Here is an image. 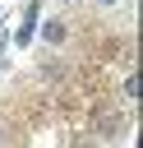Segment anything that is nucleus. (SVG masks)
<instances>
[{
    "label": "nucleus",
    "mask_w": 143,
    "mask_h": 148,
    "mask_svg": "<svg viewBox=\"0 0 143 148\" xmlns=\"http://www.w3.org/2000/svg\"><path fill=\"white\" fill-rule=\"evenodd\" d=\"M37 28H42V0H28V9H23V18H18V32H14V46H18V51L32 46Z\"/></svg>",
    "instance_id": "nucleus-1"
},
{
    "label": "nucleus",
    "mask_w": 143,
    "mask_h": 148,
    "mask_svg": "<svg viewBox=\"0 0 143 148\" xmlns=\"http://www.w3.org/2000/svg\"><path fill=\"white\" fill-rule=\"evenodd\" d=\"M37 37H42V42H51V46H60V42L69 37V28H65V18H46V23L37 28Z\"/></svg>",
    "instance_id": "nucleus-2"
},
{
    "label": "nucleus",
    "mask_w": 143,
    "mask_h": 148,
    "mask_svg": "<svg viewBox=\"0 0 143 148\" xmlns=\"http://www.w3.org/2000/svg\"><path fill=\"white\" fill-rule=\"evenodd\" d=\"M97 5H120V0H97Z\"/></svg>",
    "instance_id": "nucleus-3"
},
{
    "label": "nucleus",
    "mask_w": 143,
    "mask_h": 148,
    "mask_svg": "<svg viewBox=\"0 0 143 148\" xmlns=\"http://www.w3.org/2000/svg\"><path fill=\"white\" fill-rule=\"evenodd\" d=\"M78 148H101V143H78Z\"/></svg>",
    "instance_id": "nucleus-4"
}]
</instances>
